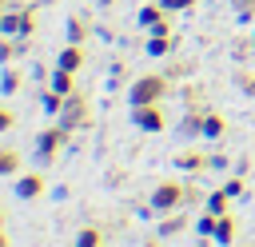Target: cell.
Masks as SVG:
<instances>
[{"instance_id":"obj_1","label":"cell","mask_w":255,"mask_h":247,"mask_svg":"<svg viewBox=\"0 0 255 247\" xmlns=\"http://www.w3.org/2000/svg\"><path fill=\"white\" fill-rule=\"evenodd\" d=\"M167 92H171V80L163 72H143L128 88V108H135V104H163Z\"/></svg>"},{"instance_id":"obj_2","label":"cell","mask_w":255,"mask_h":247,"mask_svg":"<svg viewBox=\"0 0 255 247\" xmlns=\"http://www.w3.org/2000/svg\"><path fill=\"white\" fill-rule=\"evenodd\" d=\"M0 36L32 40V36H36V0H32V4H16V8H4V16H0Z\"/></svg>"},{"instance_id":"obj_3","label":"cell","mask_w":255,"mask_h":247,"mask_svg":"<svg viewBox=\"0 0 255 247\" xmlns=\"http://www.w3.org/2000/svg\"><path fill=\"white\" fill-rule=\"evenodd\" d=\"M56 124H60L64 131H80V127H88V124H92L88 96H84V92H68V96H64V108H60V116H56Z\"/></svg>"},{"instance_id":"obj_4","label":"cell","mask_w":255,"mask_h":247,"mask_svg":"<svg viewBox=\"0 0 255 247\" xmlns=\"http://www.w3.org/2000/svg\"><path fill=\"white\" fill-rule=\"evenodd\" d=\"M68 135H72V131H64L60 124H52V127L36 131V159H40V163L60 159V151H64V143H68Z\"/></svg>"},{"instance_id":"obj_5","label":"cell","mask_w":255,"mask_h":247,"mask_svg":"<svg viewBox=\"0 0 255 247\" xmlns=\"http://www.w3.org/2000/svg\"><path fill=\"white\" fill-rule=\"evenodd\" d=\"M131 124H135L143 135H159V131L167 127L163 104H135V108H131Z\"/></svg>"},{"instance_id":"obj_6","label":"cell","mask_w":255,"mask_h":247,"mask_svg":"<svg viewBox=\"0 0 255 247\" xmlns=\"http://www.w3.org/2000/svg\"><path fill=\"white\" fill-rule=\"evenodd\" d=\"M179 203H183V183H179V179H159V183L151 187V207H155L159 215L175 211Z\"/></svg>"},{"instance_id":"obj_7","label":"cell","mask_w":255,"mask_h":247,"mask_svg":"<svg viewBox=\"0 0 255 247\" xmlns=\"http://www.w3.org/2000/svg\"><path fill=\"white\" fill-rule=\"evenodd\" d=\"M135 20H139V28H147V32H171V12H167L163 4H143Z\"/></svg>"},{"instance_id":"obj_8","label":"cell","mask_w":255,"mask_h":247,"mask_svg":"<svg viewBox=\"0 0 255 247\" xmlns=\"http://www.w3.org/2000/svg\"><path fill=\"white\" fill-rule=\"evenodd\" d=\"M44 187H48V183H44V171H20L12 191H16V199H40Z\"/></svg>"},{"instance_id":"obj_9","label":"cell","mask_w":255,"mask_h":247,"mask_svg":"<svg viewBox=\"0 0 255 247\" xmlns=\"http://www.w3.org/2000/svg\"><path fill=\"white\" fill-rule=\"evenodd\" d=\"M171 48H175V36H171V32H151V36H147V44H143V52H147L151 60L171 56Z\"/></svg>"},{"instance_id":"obj_10","label":"cell","mask_w":255,"mask_h":247,"mask_svg":"<svg viewBox=\"0 0 255 247\" xmlns=\"http://www.w3.org/2000/svg\"><path fill=\"white\" fill-rule=\"evenodd\" d=\"M84 44H64L60 48V56H56V68H68V72H80L84 68Z\"/></svg>"},{"instance_id":"obj_11","label":"cell","mask_w":255,"mask_h":247,"mask_svg":"<svg viewBox=\"0 0 255 247\" xmlns=\"http://www.w3.org/2000/svg\"><path fill=\"white\" fill-rule=\"evenodd\" d=\"M175 167L187 171V175H199V171H207V155L195 151V147H191V151H179V155H175Z\"/></svg>"},{"instance_id":"obj_12","label":"cell","mask_w":255,"mask_h":247,"mask_svg":"<svg viewBox=\"0 0 255 247\" xmlns=\"http://www.w3.org/2000/svg\"><path fill=\"white\" fill-rule=\"evenodd\" d=\"M175 131H179V139H199V135H203V112H191V108H187V116L179 120Z\"/></svg>"},{"instance_id":"obj_13","label":"cell","mask_w":255,"mask_h":247,"mask_svg":"<svg viewBox=\"0 0 255 247\" xmlns=\"http://www.w3.org/2000/svg\"><path fill=\"white\" fill-rule=\"evenodd\" d=\"M88 20L84 16H68V24H64V44H84L88 40Z\"/></svg>"},{"instance_id":"obj_14","label":"cell","mask_w":255,"mask_h":247,"mask_svg":"<svg viewBox=\"0 0 255 247\" xmlns=\"http://www.w3.org/2000/svg\"><path fill=\"white\" fill-rule=\"evenodd\" d=\"M187 215H175V211H167V219H159V239H175V235H183L187 231Z\"/></svg>"},{"instance_id":"obj_15","label":"cell","mask_w":255,"mask_h":247,"mask_svg":"<svg viewBox=\"0 0 255 247\" xmlns=\"http://www.w3.org/2000/svg\"><path fill=\"white\" fill-rule=\"evenodd\" d=\"M211 243H219V247H231V243H235V215H231V211H227V215H219Z\"/></svg>"},{"instance_id":"obj_16","label":"cell","mask_w":255,"mask_h":247,"mask_svg":"<svg viewBox=\"0 0 255 247\" xmlns=\"http://www.w3.org/2000/svg\"><path fill=\"white\" fill-rule=\"evenodd\" d=\"M24 84V76L12 68V64H0V96H16Z\"/></svg>"},{"instance_id":"obj_17","label":"cell","mask_w":255,"mask_h":247,"mask_svg":"<svg viewBox=\"0 0 255 247\" xmlns=\"http://www.w3.org/2000/svg\"><path fill=\"white\" fill-rule=\"evenodd\" d=\"M48 88H56L60 96L76 92V72H68V68H52V76H48Z\"/></svg>"},{"instance_id":"obj_18","label":"cell","mask_w":255,"mask_h":247,"mask_svg":"<svg viewBox=\"0 0 255 247\" xmlns=\"http://www.w3.org/2000/svg\"><path fill=\"white\" fill-rule=\"evenodd\" d=\"M20 167H24V155L16 151V147H0V175H20Z\"/></svg>"},{"instance_id":"obj_19","label":"cell","mask_w":255,"mask_h":247,"mask_svg":"<svg viewBox=\"0 0 255 247\" xmlns=\"http://www.w3.org/2000/svg\"><path fill=\"white\" fill-rule=\"evenodd\" d=\"M203 135L207 139H223L227 135V120L219 112H203Z\"/></svg>"},{"instance_id":"obj_20","label":"cell","mask_w":255,"mask_h":247,"mask_svg":"<svg viewBox=\"0 0 255 247\" xmlns=\"http://www.w3.org/2000/svg\"><path fill=\"white\" fill-rule=\"evenodd\" d=\"M203 207H207V211H215V215H227V207H231V195H227L223 187H215V191H207Z\"/></svg>"},{"instance_id":"obj_21","label":"cell","mask_w":255,"mask_h":247,"mask_svg":"<svg viewBox=\"0 0 255 247\" xmlns=\"http://www.w3.org/2000/svg\"><path fill=\"white\" fill-rule=\"evenodd\" d=\"M40 108H44V116H60V108H64V96H60L56 88H44V92H40Z\"/></svg>"},{"instance_id":"obj_22","label":"cell","mask_w":255,"mask_h":247,"mask_svg":"<svg viewBox=\"0 0 255 247\" xmlns=\"http://www.w3.org/2000/svg\"><path fill=\"white\" fill-rule=\"evenodd\" d=\"M215 223H219V215L203 207V215L195 219V235H199V239H211V235H215Z\"/></svg>"},{"instance_id":"obj_23","label":"cell","mask_w":255,"mask_h":247,"mask_svg":"<svg viewBox=\"0 0 255 247\" xmlns=\"http://www.w3.org/2000/svg\"><path fill=\"white\" fill-rule=\"evenodd\" d=\"M76 247H104V235H100V227H80L76 231Z\"/></svg>"},{"instance_id":"obj_24","label":"cell","mask_w":255,"mask_h":247,"mask_svg":"<svg viewBox=\"0 0 255 247\" xmlns=\"http://www.w3.org/2000/svg\"><path fill=\"white\" fill-rule=\"evenodd\" d=\"M16 56H20L16 36H0V64H8V60H16Z\"/></svg>"},{"instance_id":"obj_25","label":"cell","mask_w":255,"mask_h":247,"mask_svg":"<svg viewBox=\"0 0 255 247\" xmlns=\"http://www.w3.org/2000/svg\"><path fill=\"white\" fill-rule=\"evenodd\" d=\"M231 8L239 20H255V0H231Z\"/></svg>"},{"instance_id":"obj_26","label":"cell","mask_w":255,"mask_h":247,"mask_svg":"<svg viewBox=\"0 0 255 247\" xmlns=\"http://www.w3.org/2000/svg\"><path fill=\"white\" fill-rule=\"evenodd\" d=\"M203 199H207V195H203L195 183H183V203H187V207H195V203H203Z\"/></svg>"},{"instance_id":"obj_27","label":"cell","mask_w":255,"mask_h":247,"mask_svg":"<svg viewBox=\"0 0 255 247\" xmlns=\"http://www.w3.org/2000/svg\"><path fill=\"white\" fill-rule=\"evenodd\" d=\"M12 127H16V112H12L8 104H0V135H4V131H12Z\"/></svg>"},{"instance_id":"obj_28","label":"cell","mask_w":255,"mask_h":247,"mask_svg":"<svg viewBox=\"0 0 255 247\" xmlns=\"http://www.w3.org/2000/svg\"><path fill=\"white\" fill-rule=\"evenodd\" d=\"M223 191H227V195H231V199H239V195H243V191H247V183H243V179H239V175H231V179H227V183H223Z\"/></svg>"},{"instance_id":"obj_29","label":"cell","mask_w":255,"mask_h":247,"mask_svg":"<svg viewBox=\"0 0 255 247\" xmlns=\"http://www.w3.org/2000/svg\"><path fill=\"white\" fill-rule=\"evenodd\" d=\"M159 4H163L167 12H191V8L199 4V0H159Z\"/></svg>"},{"instance_id":"obj_30","label":"cell","mask_w":255,"mask_h":247,"mask_svg":"<svg viewBox=\"0 0 255 247\" xmlns=\"http://www.w3.org/2000/svg\"><path fill=\"white\" fill-rule=\"evenodd\" d=\"M223 167H227V155H219V151L207 155V171H223Z\"/></svg>"},{"instance_id":"obj_31","label":"cell","mask_w":255,"mask_h":247,"mask_svg":"<svg viewBox=\"0 0 255 247\" xmlns=\"http://www.w3.org/2000/svg\"><path fill=\"white\" fill-rule=\"evenodd\" d=\"M0 247H12V243H8V231H4V227H0Z\"/></svg>"},{"instance_id":"obj_32","label":"cell","mask_w":255,"mask_h":247,"mask_svg":"<svg viewBox=\"0 0 255 247\" xmlns=\"http://www.w3.org/2000/svg\"><path fill=\"white\" fill-rule=\"evenodd\" d=\"M143 247H159V235H155V239H147V243H143Z\"/></svg>"},{"instance_id":"obj_33","label":"cell","mask_w":255,"mask_h":247,"mask_svg":"<svg viewBox=\"0 0 255 247\" xmlns=\"http://www.w3.org/2000/svg\"><path fill=\"white\" fill-rule=\"evenodd\" d=\"M96 4H100V8H112V4H116V0H96Z\"/></svg>"},{"instance_id":"obj_34","label":"cell","mask_w":255,"mask_h":247,"mask_svg":"<svg viewBox=\"0 0 255 247\" xmlns=\"http://www.w3.org/2000/svg\"><path fill=\"white\" fill-rule=\"evenodd\" d=\"M251 60H255V36H251Z\"/></svg>"},{"instance_id":"obj_35","label":"cell","mask_w":255,"mask_h":247,"mask_svg":"<svg viewBox=\"0 0 255 247\" xmlns=\"http://www.w3.org/2000/svg\"><path fill=\"white\" fill-rule=\"evenodd\" d=\"M0 227H4V207H0Z\"/></svg>"},{"instance_id":"obj_36","label":"cell","mask_w":255,"mask_h":247,"mask_svg":"<svg viewBox=\"0 0 255 247\" xmlns=\"http://www.w3.org/2000/svg\"><path fill=\"white\" fill-rule=\"evenodd\" d=\"M8 4H12V0H0V8H8Z\"/></svg>"},{"instance_id":"obj_37","label":"cell","mask_w":255,"mask_h":247,"mask_svg":"<svg viewBox=\"0 0 255 247\" xmlns=\"http://www.w3.org/2000/svg\"><path fill=\"white\" fill-rule=\"evenodd\" d=\"M12 4H32V0H12Z\"/></svg>"},{"instance_id":"obj_38","label":"cell","mask_w":255,"mask_h":247,"mask_svg":"<svg viewBox=\"0 0 255 247\" xmlns=\"http://www.w3.org/2000/svg\"><path fill=\"white\" fill-rule=\"evenodd\" d=\"M239 247H255V243H239Z\"/></svg>"},{"instance_id":"obj_39","label":"cell","mask_w":255,"mask_h":247,"mask_svg":"<svg viewBox=\"0 0 255 247\" xmlns=\"http://www.w3.org/2000/svg\"><path fill=\"white\" fill-rule=\"evenodd\" d=\"M0 16H4V8H0Z\"/></svg>"}]
</instances>
